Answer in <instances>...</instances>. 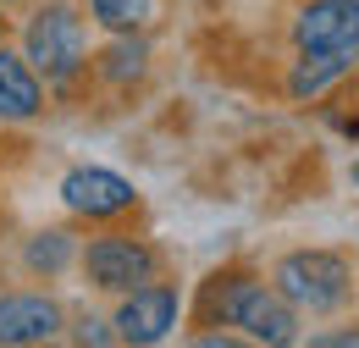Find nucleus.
<instances>
[{"label":"nucleus","mask_w":359,"mask_h":348,"mask_svg":"<svg viewBox=\"0 0 359 348\" xmlns=\"http://www.w3.org/2000/svg\"><path fill=\"white\" fill-rule=\"evenodd\" d=\"M205 321L238 326L249 343H271V348L299 343V309L287 304L276 288L255 282V276H210V288H205Z\"/></svg>","instance_id":"1"},{"label":"nucleus","mask_w":359,"mask_h":348,"mask_svg":"<svg viewBox=\"0 0 359 348\" xmlns=\"http://www.w3.org/2000/svg\"><path fill=\"white\" fill-rule=\"evenodd\" d=\"M22 55L34 61V72L45 83L67 88L83 67H89V28L83 17L67 6V0H50L28 17V34H22Z\"/></svg>","instance_id":"2"},{"label":"nucleus","mask_w":359,"mask_h":348,"mask_svg":"<svg viewBox=\"0 0 359 348\" xmlns=\"http://www.w3.org/2000/svg\"><path fill=\"white\" fill-rule=\"evenodd\" d=\"M271 288H276L293 309L332 315V309L348 299V288H354V265L343 260L337 249H293V255L276 260Z\"/></svg>","instance_id":"3"},{"label":"nucleus","mask_w":359,"mask_h":348,"mask_svg":"<svg viewBox=\"0 0 359 348\" xmlns=\"http://www.w3.org/2000/svg\"><path fill=\"white\" fill-rule=\"evenodd\" d=\"M78 260H83L89 288H100V293H133V288H144V282H155V265H161L144 238H122V232L94 238Z\"/></svg>","instance_id":"4"},{"label":"nucleus","mask_w":359,"mask_h":348,"mask_svg":"<svg viewBox=\"0 0 359 348\" xmlns=\"http://www.w3.org/2000/svg\"><path fill=\"white\" fill-rule=\"evenodd\" d=\"M182 315V293L172 282H144L133 293H122L116 304V343H133V348H149V343H166L172 326Z\"/></svg>","instance_id":"5"},{"label":"nucleus","mask_w":359,"mask_h":348,"mask_svg":"<svg viewBox=\"0 0 359 348\" xmlns=\"http://www.w3.org/2000/svg\"><path fill=\"white\" fill-rule=\"evenodd\" d=\"M61 205L72 216L111 221V216H122V210L138 205V188L122 172H111V166H72V172L61 177Z\"/></svg>","instance_id":"6"},{"label":"nucleus","mask_w":359,"mask_h":348,"mask_svg":"<svg viewBox=\"0 0 359 348\" xmlns=\"http://www.w3.org/2000/svg\"><path fill=\"white\" fill-rule=\"evenodd\" d=\"M293 44L299 50H343V55H359V0H310L293 17Z\"/></svg>","instance_id":"7"},{"label":"nucleus","mask_w":359,"mask_h":348,"mask_svg":"<svg viewBox=\"0 0 359 348\" xmlns=\"http://www.w3.org/2000/svg\"><path fill=\"white\" fill-rule=\"evenodd\" d=\"M61 304L50 293H0V343L6 348H28L50 343L61 332Z\"/></svg>","instance_id":"8"},{"label":"nucleus","mask_w":359,"mask_h":348,"mask_svg":"<svg viewBox=\"0 0 359 348\" xmlns=\"http://www.w3.org/2000/svg\"><path fill=\"white\" fill-rule=\"evenodd\" d=\"M45 111V83L28 55L0 44V122H34Z\"/></svg>","instance_id":"9"},{"label":"nucleus","mask_w":359,"mask_h":348,"mask_svg":"<svg viewBox=\"0 0 359 348\" xmlns=\"http://www.w3.org/2000/svg\"><path fill=\"white\" fill-rule=\"evenodd\" d=\"M348 61L354 55H343V50H299V61L287 72V94L293 100H320L326 88L348 72Z\"/></svg>","instance_id":"10"},{"label":"nucleus","mask_w":359,"mask_h":348,"mask_svg":"<svg viewBox=\"0 0 359 348\" xmlns=\"http://www.w3.org/2000/svg\"><path fill=\"white\" fill-rule=\"evenodd\" d=\"M78 255V238L72 232H61V227H45V232H34L28 238V249H22V265L34 271V276H61L67 265Z\"/></svg>","instance_id":"11"},{"label":"nucleus","mask_w":359,"mask_h":348,"mask_svg":"<svg viewBox=\"0 0 359 348\" xmlns=\"http://www.w3.org/2000/svg\"><path fill=\"white\" fill-rule=\"evenodd\" d=\"M144 61H149V44L138 39V34H116V39L105 44V55H100V78L105 83H133L138 72H144Z\"/></svg>","instance_id":"12"},{"label":"nucleus","mask_w":359,"mask_h":348,"mask_svg":"<svg viewBox=\"0 0 359 348\" xmlns=\"http://www.w3.org/2000/svg\"><path fill=\"white\" fill-rule=\"evenodd\" d=\"M89 17L105 34H138L155 17V0H89Z\"/></svg>","instance_id":"13"},{"label":"nucleus","mask_w":359,"mask_h":348,"mask_svg":"<svg viewBox=\"0 0 359 348\" xmlns=\"http://www.w3.org/2000/svg\"><path fill=\"white\" fill-rule=\"evenodd\" d=\"M116 332H105V321H83V332H78V343H111Z\"/></svg>","instance_id":"14"},{"label":"nucleus","mask_w":359,"mask_h":348,"mask_svg":"<svg viewBox=\"0 0 359 348\" xmlns=\"http://www.w3.org/2000/svg\"><path fill=\"white\" fill-rule=\"evenodd\" d=\"M320 348H359V326L354 332H332V337H315Z\"/></svg>","instance_id":"15"},{"label":"nucleus","mask_w":359,"mask_h":348,"mask_svg":"<svg viewBox=\"0 0 359 348\" xmlns=\"http://www.w3.org/2000/svg\"><path fill=\"white\" fill-rule=\"evenodd\" d=\"M348 177H354V188H359V161H354V172H348Z\"/></svg>","instance_id":"16"},{"label":"nucleus","mask_w":359,"mask_h":348,"mask_svg":"<svg viewBox=\"0 0 359 348\" xmlns=\"http://www.w3.org/2000/svg\"><path fill=\"white\" fill-rule=\"evenodd\" d=\"M0 34H6V17H0Z\"/></svg>","instance_id":"17"},{"label":"nucleus","mask_w":359,"mask_h":348,"mask_svg":"<svg viewBox=\"0 0 359 348\" xmlns=\"http://www.w3.org/2000/svg\"><path fill=\"white\" fill-rule=\"evenodd\" d=\"M0 6H11V0H0Z\"/></svg>","instance_id":"18"}]
</instances>
